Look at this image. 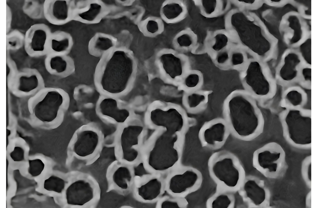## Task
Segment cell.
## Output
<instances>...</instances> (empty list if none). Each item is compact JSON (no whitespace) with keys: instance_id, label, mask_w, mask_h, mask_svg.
I'll return each mask as SVG.
<instances>
[{"instance_id":"4dcf8cb0","label":"cell","mask_w":315,"mask_h":208,"mask_svg":"<svg viewBox=\"0 0 315 208\" xmlns=\"http://www.w3.org/2000/svg\"><path fill=\"white\" fill-rule=\"evenodd\" d=\"M230 203V201L226 195H221L212 202V207L214 208H227Z\"/></svg>"},{"instance_id":"7c38bea8","label":"cell","mask_w":315,"mask_h":208,"mask_svg":"<svg viewBox=\"0 0 315 208\" xmlns=\"http://www.w3.org/2000/svg\"><path fill=\"white\" fill-rule=\"evenodd\" d=\"M97 110L102 117L115 123L123 124L129 117V111L119 106L117 100L112 97L102 98L98 102Z\"/></svg>"},{"instance_id":"7a4b0ae2","label":"cell","mask_w":315,"mask_h":208,"mask_svg":"<svg viewBox=\"0 0 315 208\" xmlns=\"http://www.w3.org/2000/svg\"><path fill=\"white\" fill-rule=\"evenodd\" d=\"M224 115L230 133L238 138L251 141L263 132V115L254 101L246 94L237 93L229 96L225 104Z\"/></svg>"},{"instance_id":"74e56055","label":"cell","mask_w":315,"mask_h":208,"mask_svg":"<svg viewBox=\"0 0 315 208\" xmlns=\"http://www.w3.org/2000/svg\"><path fill=\"white\" fill-rule=\"evenodd\" d=\"M146 27L147 31L152 33L157 32L159 28L158 22L153 20H149L148 21Z\"/></svg>"},{"instance_id":"ab89813d","label":"cell","mask_w":315,"mask_h":208,"mask_svg":"<svg viewBox=\"0 0 315 208\" xmlns=\"http://www.w3.org/2000/svg\"><path fill=\"white\" fill-rule=\"evenodd\" d=\"M161 207L162 208L168 207H178V203L175 201L173 200H166L162 202L161 204Z\"/></svg>"},{"instance_id":"e0dca14e","label":"cell","mask_w":315,"mask_h":208,"mask_svg":"<svg viewBox=\"0 0 315 208\" xmlns=\"http://www.w3.org/2000/svg\"><path fill=\"white\" fill-rule=\"evenodd\" d=\"M72 44V39L69 33L60 30L51 32L48 41L47 54L65 55L70 49Z\"/></svg>"},{"instance_id":"d4e9b609","label":"cell","mask_w":315,"mask_h":208,"mask_svg":"<svg viewBox=\"0 0 315 208\" xmlns=\"http://www.w3.org/2000/svg\"><path fill=\"white\" fill-rule=\"evenodd\" d=\"M286 105L289 108H299L305 102V97L301 92L297 90H291L285 94L284 97Z\"/></svg>"},{"instance_id":"277c9868","label":"cell","mask_w":315,"mask_h":208,"mask_svg":"<svg viewBox=\"0 0 315 208\" xmlns=\"http://www.w3.org/2000/svg\"><path fill=\"white\" fill-rule=\"evenodd\" d=\"M252 160L253 167L268 178H278L286 170L285 152L275 142L268 143L256 150Z\"/></svg>"},{"instance_id":"f1b7e54d","label":"cell","mask_w":315,"mask_h":208,"mask_svg":"<svg viewBox=\"0 0 315 208\" xmlns=\"http://www.w3.org/2000/svg\"><path fill=\"white\" fill-rule=\"evenodd\" d=\"M29 163L28 172L34 177L39 175L44 168V163L39 159L29 160Z\"/></svg>"},{"instance_id":"d6986e66","label":"cell","mask_w":315,"mask_h":208,"mask_svg":"<svg viewBox=\"0 0 315 208\" xmlns=\"http://www.w3.org/2000/svg\"><path fill=\"white\" fill-rule=\"evenodd\" d=\"M45 64L47 70L49 72L58 74L70 73L73 68L71 60L64 55L48 54Z\"/></svg>"},{"instance_id":"2e32d148","label":"cell","mask_w":315,"mask_h":208,"mask_svg":"<svg viewBox=\"0 0 315 208\" xmlns=\"http://www.w3.org/2000/svg\"><path fill=\"white\" fill-rule=\"evenodd\" d=\"M244 190L247 197L255 206L261 207L267 204L269 194L261 182L248 180L245 184Z\"/></svg>"},{"instance_id":"484cf974","label":"cell","mask_w":315,"mask_h":208,"mask_svg":"<svg viewBox=\"0 0 315 208\" xmlns=\"http://www.w3.org/2000/svg\"><path fill=\"white\" fill-rule=\"evenodd\" d=\"M183 8L180 4L173 2L165 4L162 8L164 17L168 20H172L178 18L182 13Z\"/></svg>"},{"instance_id":"603a6c76","label":"cell","mask_w":315,"mask_h":208,"mask_svg":"<svg viewBox=\"0 0 315 208\" xmlns=\"http://www.w3.org/2000/svg\"><path fill=\"white\" fill-rule=\"evenodd\" d=\"M18 90L22 92L28 93L37 88L39 85V80L35 74L22 75L19 76L17 80Z\"/></svg>"},{"instance_id":"d6a6232c","label":"cell","mask_w":315,"mask_h":208,"mask_svg":"<svg viewBox=\"0 0 315 208\" xmlns=\"http://www.w3.org/2000/svg\"><path fill=\"white\" fill-rule=\"evenodd\" d=\"M134 170V175L137 177H142L149 175L150 170L146 165L145 166L142 163H141L135 166Z\"/></svg>"},{"instance_id":"30bf717a","label":"cell","mask_w":315,"mask_h":208,"mask_svg":"<svg viewBox=\"0 0 315 208\" xmlns=\"http://www.w3.org/2000/svg\"><path fill=\"white\" fill-rule=\"evenodd\" d=\"M219 156L217 158L213 168L214 175L227 186L235 187L239 179L240 174L235 167L233 158L228 154Z\"/></svg>"},{"instance_id":"8992f818","label":"cell","mask_w":315,"mask_h":208,"mask_svg":"<svg viewBox=\"0 0 315 208\" xmlns=\"http://www.w3.org/2000/svg\"><path fill=\"white\" fill-rule=\"evenodd\" d=\"M230 133L229 129L224 119L216 118L206 121L202 125L199 131L198 136L203 144L214 147L223 144Z\"/></svg>"},{"instance_id":"ffe728a7","label":"cell","mask_w":315,"mask_h":208,"mask_svg":"<svg viewBox=\"0 0 315 208\" xmlns=\"http://www.w3.org/2000/svg\"><path fill=\"white\" fill-rule=\"evenodd\" d=\"M115 43V40L112 37L104 34H98L94 36L90 42V52L96 56L105 54L113 49Z\"/></svg>"},{"instance_id":"e575fe53","label":"cell","mask_w":315,"mask_h":208,"mask_svg":"<svg viewBox=\"0 0 315 208\" xmlns=\"http://www.w3.org/2000/svg\"><path fill=\"white\" fill-rule=\"evenodd\" d=\"M24 152L23 149L19 147H16L10 153V156L15 161H20L24 159Z\"/></svg>"},{"instance_id":"52a82bcc","label":"cell","mask_w":315,"mask_h":208,"mask_svg":"<svg viewBox=\"0 0 315 208\" xmlns=\"http://www.w3.org/2000/svg\"><path fill=\"white\" fill-rule=\"evenodd\" d=\"M64 102V97L59 91L55 90L49 91L34 106V115L42 122H51L56 118Z\"/></svg>"},{"instance_id":"7402d4cb","label":"cell","mask_w":315,"mask_h":208,"mask_svg":"<svg viewBox=\"0 0 315 208\" xmlns=\"http://www.w3.org/2000/svg\"><path fill=\"white\" fill-rule=\"evenodd\" d=\"M102 11V7L99 3H91L84 8L73 12V17L86 22H92L96 20L100 15Z\"/></svg>"},{"instance_id":"cb8c5ba5","label":"cell","mask_w":315,"mask_h":208,"mask_svg":"<svg viewBox=\"0 0 315 208\" xmlns=\"http://www.w3.org/2000/svg\"><path fill=\"white\" fill-rule=\"evenodd\" d=\"M113 179L114 183L120 187L126 189L132 179L130 171L127 167H121L114 172Z\"/></svg>"},{"instance_id":"836d02e7","label":"cell","mask_w":315,"mask_h":208,"mask_svg":"<svg viewBox=\"0 0 315 208\" xmlns=\"http://www.w3.org/2000/svg\"><path fill=\"white\" fill-rule=\"evenodd\" d=\"M200 81V77L196 74H191L189 75L185 78V83L188 87L193 88L197 86Z\"/></svg>"},{"instance_id":"1f68e13d","label":"cell","mask_w":315,"mask_h":208,"mask_svg":"<svg viewBox=\"0 0 315 208\" xmlns=\"http://www.w3.org/2000/svg\"><path fill=\"white\" fill-rule=\"evenodd\" d=\"M215 42L213 46V48L216 51L221 49L227 45L228 39L227 36L223 34L219 33L215 37Z\"/></svg>"},{"instance_id":"ba28073f","label":"cell","mask_w":315,"mask_h":208,"mask_svg":"<svg viewBox=\"0 0 315 208\" xmlns=\"http://www.w3.org/2000/svg\"><path fill=\"white\" fill-rule=\"evenodd\" d=\"M76 133V139L73 147L75 154L82 157L92 154L99 142V131L94 127L85 125L78 129Z\"/></svg>"},{"instance_id":"4fadbf2b","label":"cell","mask_w":315,"mask_h":208,"mask_svg":"<svg viewBox=\"0 0 315 208\" xmlns=\"http://www.w3.org/2000/svg\"><path fill=\"white\" fill-rule=\"evenodd\" d=\"M134 129L131 124L125 123L118 133L123 158L130 162L136 160L138 155V151L135 148L138 141L134 133Z\"/></svg>"},{"instance_id":"4316f807","label":"cell","mask_w":315,"mask_h":208,"mask_svg":"<svg viewBox=\"0 0 315 208\" xmlns=\"http://www.w3.org/2000/svg\"><path fill=\"white\" fill-rule=\"evenodd\" d=\"M65 184V182L63 179L58 176L52 175L45 180L44 187L47 191L60 193L64 189Z\"/></svg>"},{"instance_id":"b9f144b4","label":"cell","mask_w":315,"mask_h":208,"mask_svg":"<svg viewBox=\"0 0 315 208\" xmlns=\"http://www.w3.org/2000/svg\"><path fill=\"white\" fill-rule=\"evenodd\" d=\"M302 75L305 80L307 81H311V70H305L302 71Z\"/></svg>"},{"instance_id":"f35d334b","label":"cell","mask_w":315,"mask_h":208,"mask_svg":"<svg viewBox=\"0 0 315 208\" xmlns=\"http://www.w3.org/2000/svg\"><path fill=\"white\" fill-rule=\"evenodd\" d=\"M243 61V57L242 54L237 52L234 53L232 56L231 62L233 65H237L242 64Z\"/></svg>"},{"instance_id":"6da1fadb","label":"cell","mask_w":315,"mask_h":208,"mask_svg":"<svg viewBox=\"0 0 315 208\" xmlns=\"http://www.w3.org/2000/svg\"><path fill=\"white\" fill-rule=\"evenodd\" d=\"M135 70L134 60L129 53L121 49H113L104 54L97 66L95 84L108 96H118L127 89Z\"/></svg>"},{"instance_id":"44dd1931","label":"cell","mask_w":315,"mask_h":208,"mask_svg":"<svg viewBox=\"0 0 315 208\" xmlns=\"http://www.w3.org/2000/svg\"><path fill=\"white\" fill-rule=\"evenodd\" d=\"M160 61L165 73L173 79L181 75L182 67L179 58L171 53L162 54Z\"/></svg>"},{"instance_id":"8fae6325","label":"cell","mask_w":315,"mask_h":208,"mask_svg":"<svg viewBox=\"0 0 315 208\" xmlns=\"http://www.w3.org/2000/svg\"><path fill=\"white\" fill-rule=\"evenodd\" d=\"M257 64L252 63L249 65L245 75V81L254 95L266 97L270 94V84L266 75Z\"/></svg>"},{"instance_id":"d590c367","label":"cell","mask_w":315,"mask_h":208,"mask_svg":"<svg viewBox=\"0 0 315 208\" xmlns=\"http://www.w3.org/2000/svg\"><path fill=\"white\" fill-rule=\"evenodd\" d=\"M216 4L215 0H203L202 5L205 12L208 14L213 13L215 10Z\"/></svg>"},{"instance_id":"ac0fdd59","label":"cell","mask_w":315,"mask_h":208,"mask_svg":"<svg viewBox=\"0 0 315 208\" xmlns=\"http://www.w3.org/2000/svg\"><path fill=\"white\" fill-rule=\"evenodd\" d=\"M163 188L162 180L158 177H150L137 187V194L142 200L146 202L156 199L161 194Z\"/></svg>"},{"instance_id":"f546056e","label":"cell","mask_w":315,"mask_h":208,"mask_svg":"<svg viewBox=\"0 0 315 208\" xmlns=\"http://www.w3.org/2000/svg\"><path fill=\"white\" fill-rule=\"evenodd\" d=\"M302 173L303 178L306 183L311 187V157L310 156L306 157L303 161Z\"/></svg>"},{"instance_id":"5bb4252c","label":"cell","mask_w":315,"mask_h":208,"mask_svg":"<svg viewBox=\"0 0 315 208\" xmlns=\"http://www.w3.org/2000/svg\"><path fill=\"white\" fill-rule=\"evenodd\" d=\"M66 196L68 204L81 206L92 199L93 191L88 183L78 180L68 187L66 191Z\"/></svg>"},{"instance_id":"9c48e42d","label":"cell","mask_w":315,"mask_h":208,"mask_svg":"<svg viewBox=\"0 0 315 208\" xmlns=\"http://www.w3.org/2000/svg\"><path fill=\"white\" fill-rule=\"evenodd\" d=\"M44 16L50 23L55 25H63L73 17L70 1L64 0H46L43 5Z\"/></svg>"},{"instance_id":"5b68a950","label":"cell","mask_w":315,"mask_h":208,"mask_svg":"<svg viewBox=\"0 0 315 208\" xmlns=\"http://www.w3.org/2000/svg\"><path fill=\"white\" fill-rule=\"evenodd\" d=\"M51 33L50 28L43 23L31 25L26 31L24 39V48L32 57H38L47 54L48 40Z\"/></svg>"},{"instance_id":"9a60e30c","label":"cell","mask_w":315,"mask_h":208,"mask_svg":"<svg viewBox=\"0 0 315 208\" xmlns=\"http://www.w3.org/2000/svg\"><path fill=\"white\" fill-rule=\"evenodd\" d=\"M197 179L196 173L191 170L174 173L168 179L167 187L172 194L178 195L192 187L195 184Z\"/></svg>"},{"instance_id":"83f0119b","label":"cell","mask_w":315,"mask_h":208,"mask_svg":"<svg viewBox=\"0 0 315 208\" xmlns=\"http://www.w3.org/2000/svg\"><path fill=\"white\" fill-rule=\"evenodd\" d=\"M206 97L203 94L193 93L189 94L186 98L188 107L192 110H197L205 104Z\"/></svg>"},{"instance_id":"8d00e7d4","label":"cell","mask_w":315,"mask_h":208,"mask_svg":"<svg viewBox=\"0 0 315 208\" xmlns=\"http://www.w3.org/2000/svg\"><path fill=\"white\" fill-rule=\"evenodd\" d=\"M179 45L181 47H188L192 44V41L190 37L186 34L180 36L177 39Z\"/></svg>"},{"instance_id":"60d3db41","label":"cell","mask_w":315,"mask_h":208,"mask_svg":"<svg viewBox=\"0 0 315 208\" xmlns=\"http://www.w3.org/2000/svg\"><path fill=\"white\" fill-rule=\"evenodd\" d=\"M228 58V55L226 52H224L221 53L217 57V62L220 64L224 63L227 60Z\"/></svg>"},{"instance_id":"3957f363","label":"cell","mask_w":315,"mask_h":208,"mask_svg":"<svg viewBox=\"0 0 315 208\" xmlns=\"http://www.w3.org/2000/svg\"><path fill=\"white\" fill-rule=\"evenodd\" d=\"M280 120L283 136L288 143L300 149L311 147V117L310 111L299 108H289L282 114Z\"/></svg>"}]
</instances>
